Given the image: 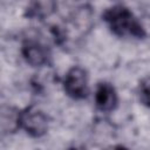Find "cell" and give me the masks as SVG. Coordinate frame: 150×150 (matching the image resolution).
I'll use <instances>...</instances> for the list:
<instances>
[{
  "mask_svg": "<svg viewBox=\"0 0 150 150\" xmlns=\"http://www.w3.org/2000/svg\"><path fill=\"white\" fill-rule=\"evenodd\" d=\"M21 54L26 62L32 67H45L49 64L50 52L46 45L38 40L28 39L23 41Z\"/></svg>",
  "mask_w": 150,
  "mask_h": 150,
  "instance_id": "5b68a950",
  "label": "cell"
},
{
  "mask_svg": "<svg viewBox=\"0 0 150 150\" xmlns=\"http://www.w3.org/2000/svg\"><path fill=\"white\" fill-rule=\"evenodd\" d=\"M88 74L80 66L71 67L64 75L63 89L64 93L74 100H83L89 94Z\"/></svg>",
  "mask_w": 150,
  "mask_h": 150,
  "instance_id": "3957f363",
  "label": "cell"
},
{
  "mask_svg": "<svg viewBox=\"0 0 150 150\" xmlns=\"http://www.w3.org/2000/svg\"><path fill=\"white\" fill-rule=\"evenodd\" d=\"M94 101L96 108L102 112H110L112 111L117 103H118V96L114 88V86L109 82H101L97 84Z\"/></svg>",
  "mask_w": 150,
  "mask_h": 150,
  "instance_id": "8992f818",
  "label": "cell"
},
{
  "mask_svg": "<svg viewBox=\"0 0 150 150\" xmlns=\"http://www.w3.org/2000/svg\"><path fill=\"white\" fill-rule=\"evenodd\" d=\"M56 9V0H29L26 8V16L29 19L43 20L49 18Z\"/></svg>",
  "mask_w": 150,
  "mask_h": 150,
  "instance_id": "52a82bcc",
  "label": "cell"
},
{
  "mask_svg": "<svg viewBox=\"0 0 150 150\" xmlns=\"http://www.w3.org/2000/svg\"><path fill=\"white\" fill-rule=\"evenodd\" d=\"M21 110L14 107H2L1 109V130L4 134L15 132L20 127Z\"/></svg>",
  "mask_w": 150,
  "mask_h": 150,
  "instance_id": "ba28073f",
  "label": "cell"
},
{
  "mask_svg": "<svg viewBox=\"0 0 150 150\" xmlns=\"http://www.w3.org/2000/svg\"><path fill=\"white\" fill-rule=\"evenodd\" d=\"M138 97L143 105L150 108V75L141 80L138 84Z\"/></svg>",
  "mask_w": 150,
  "mask_h": 150,
  "instance_id": "9c48e42d",
  "label": "cell"
},
{
  "mask_svg": "<svg viewBox=\"0 0 150 150\" xmlns=\"http://www.w3.org/2000/svg\"><path fill=\"white\" fill-rule=\"evenodd\" d=\"M48 117L39 108L30 105L21 110L20 115V127L29 136L39 138L46 135L48 131Z\"/></svg>",
  "mask_w": 150,
  "mask_h": 150,
  "instance_id": "277c9868",
  "label": "cell"
},
{
  "mask_svg": "<svg viewBox=\"0 0 150 150\" xmlns=\"http://www.w3.org/2000/svg\"><path fill=\"white\" fill-rule=\"evenodd\" d=\"M93 27V11L88 6L79 7L61 27L54 28V36L57 43H66L68 40H77L87 35Z\"/></svg>",
  "mask_w": 150,
  "mask_h": 150,
  "instance_id": "7a4b0ae2",
  "label": "cell"
},
{
  "mask_svg": "<svg viewBox=\"0 0 150 150\" xmlns=\"http://www.w3.org/2000/svg\"><path fill=\"white\" fill-rule=\"evenodd\" d=\"M102 18L109 29L120 38L143 39L146 36V29L141 20L125 6L115 5L107 8L103 12Z\"/></svg>",
  "mask_w": 150,
  "mask_h": 150,
  "instance_id": "6da1fadb",
  "label": "cell"
}]
</instances>
